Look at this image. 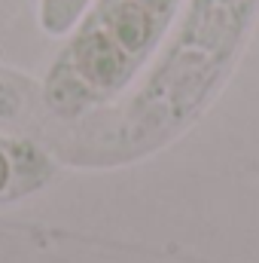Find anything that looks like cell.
<instances>
[{
	"mask_svg": "<svg viewBox=\"0 0 259 263\" xmlns=\"http://www.w3.org/2000/svg\"><path fill=\"white\" fill-rule=\"evenodd\" d=\"M6 181H9V162H6V156L0 153V190L6 187Z\"/></svg>",
	"mask_w": 259,
	"mask_h": 263,
	"instance_id": "obj_2",
	"label": "cell"
},
{
	"mask_svg": "<svg viewBox=\"0 0 259 263\" xmlns=\"http://www.w3.org/2000/svg\"><path fill=\"white\" fill-rule=\"evenodd\" d=\"M21 104H25V95L15 86L0 80V117H18Z\"/></svg>",
	"mask_w": 259,
	"mask_h": 263,
	"instance_id": "obj_1",
	"label": "cell"
}]
</instances>
